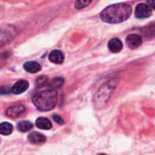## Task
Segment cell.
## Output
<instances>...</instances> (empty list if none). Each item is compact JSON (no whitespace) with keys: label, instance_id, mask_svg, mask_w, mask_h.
Returning a JSON list of instances; mask_svg holds the SVG:
<instances>
[{"label":"cell","instance_id":"obj_8","mask_svg":"<svg viewBox=\"0 0 155 155\" xmlns=\"http://www.w3.org/2000/svg\"><path fill=\"white\" fill-rule=\"evenodd\" d=\"M24 69L31 74H35L41 70V65L35 61H28L24 64Z\"/></svg>","mask_w":155,"mask_h":155},{"label":"cell","instance_id":"obj_11","mask_svg":"<svg viewBox=\"0 0 155 155\" xmlns=\"http://www.w3.org/2000/svg\"><path fill=\"white\" fill-rule=\"evenodd\" d=\"M35 124H36V126L42 130H49L52 128L51 122L47 118H45V117H40L38 119H36Z\"/></svg>","mask_w":155,"mask_h":155},{"label":"cell","instance_id":"obj_5","mask_svg":"<svg viewBox=\"0 0 155 155\" xmlns=\"http://www.w3.org/2000/svg\"><path fill=\"white\" fill-rule=\"evenodd\" d=\"M29 87V84L27 81L25 80H20L17 81L11 88V92L15 94H20L22 93H24L25 91L27 90V88Z\"/></svg>","mask_w":155,"mask_h":155},{"label":"cell","instance_id":"obj_14","mask_svg":"<svg viewBox=\"0 0 155 155\" xmlns=\"http://www.w3.org/2000/svg\"><path fill=\"white\" fill-rule=\"evenodd\" d=\"M91 4V1H84V0H79V1H76L74 3V6L77 8V9H82V8H84L86 7L87 5H89Z\"/></svg>","mask_w":155,"mask_h":155},{"label":"cell","instance_id":"obj_13","mask_svg":"<svg viewBox=\"0 0 155 155\" xmlns=\"http://www.w3.org/2000/svg\"><path fill=\"white\" fill-rule=\"evenodd\" d=\"M13 131V126L7 122L0 124V134L3 135H8L12 133Z\"/></svg>","mask_w":155,"mask_h":155},{"label":"cell","instance_id":"obj_16","mask_svg":"<svg viewBox=\"0 0 155 155\" xmlns=\"http://www.w3.org/2000/svg\"><path fill=\"white\" fill-rule=\"evenodd\" d=\"M10 92H11V90L8 87H6V86L0 88V94H9Z\"/></svg>","mask_w":155,"mask_h":155},{"label":"cell","instance_id":"obj_7","mask_svg":"<svg viewBox=\"0 0 155 155\" xmlns=\"http://www.w3.org/2000/svg\"><path fill=\"white\" fill-rule=\"evenodd\" d=\"M49 60L54 64H62L64 60V56L60 50H53L49 54Z\"/></svg>","mask_w":155,"mask_h":155},{"label":"cell","instance_id":"obj_1","mask_svg":"<svg viewBox=\"0 0 155 155\" xmlns=\"http://www.w3.org/2000/svg\"><path fill=\"white\" fill-rule=\"evenodd\" d=\"M132 14V6L126 3L109 5L100 15L101 19L108 24H119L127 20Z\"/></svg>","mask_w":155,"mask_h":155},{"label":"cell","instance_id":"obj_2","mask_svg":"<svg viewBox=\"0 0 155 155\" xmlns=\"http://www.w3.org/2000/svg\"><path fill=\"white\" fill-rule=\"evenodd\" d=\"M33 103L35 106L43 112L50 111L54 109L57 103L56 92L53 89L45 90L36 94L33 98Z\"/></svg>","mask_w":155,"mask_h":155},{"label":"cell","instance_id":"obj_6","mask_svg":"<svg viewBox=\"0 0 155 155\" xmlns=\"http://www.w3.org/2000/svg\"><path fill=\"white\" fill-rule=\"evenodd\" d=\"M126 44L130 48H137L142 45V36L136 34L130 35L126 38Z\"/></svg>","mask_w":155,"mask_h":155},{"label":"cell","instance_id":"obj_3","mask_svg":"<svg viewBox=\"0 0 155 155\" xmlns=\"http://www.w3.org/2000/svg\"><path fill=\"white\" fill-rule=\"evenodd\" d=\"M135 16L137 18H147L152 15V8L149 5L139 4L135 8Z\"/></svg>","mask_w":155,"mask_h":155},{"label":"cell","instance_id":"obj_4","mask_svg":"<svg viewBox=\"0 0 155 155\" xmlns=\"http://www.w3.org/2000/svg\"><path fill=\"white\" fill-rule=\"evenodd\" d=\"M25 111V107L22 104H16L13 105L11 107H8L5 111V114L9 117H17L21 114H23Z\"/></svg>","mask_w":155,"mask_h":155},{"label":"cell","instance_id":"obj_15","mask_svg":"<svg viewBox=\"0 0 155 155\" xmlns=\"http://www.w3.org/2000/svg\"><path fill=\"white\" fill-rule=\"evenodd\" d=\"M53 118H54V121L56 122V123L59 124H64V121L63 120V118H62L61 116L57 115V114H54V115L53 116Z\"/></svg>","mask_w":155,"mask_h":155},{"label":"cell","instance_id":"obj_17","mask_svg":"<svg viewBox=\"0 0 155 155\" xmlns=\"http://www.w3.org/2000/svg\"><path fill=\"white\" fill-rule=\"evenodd\" d=\"M98 155H107V154H104V153H101V154H98Z\"/></svg>","mask_w":155,"mask_h":155},{"label":"cell","instance_id":"obj_12","mask_svg":"<svg viewBox=\"0 0 155 155\" xmlns=\"http://www.w3.org/2000/svg\"><path fill=\"white\" fill-rule=\"evenodd\" d=\"M32 128H33V124L27 121H22L17 124V129L22 133H26L32 130Z\"/></svg>","mask_w":155,"mask_h":155},{"label":"cell","instance_id":"obj_10","mask_svg":"<svg viewBox=\"0 0 155 155\" xmlns=\"http://www.w3.org/2000/svg\"><path fill=\"white\" fill-rule=\"evenodd\" d=\"M28 141L35 144H40L46 141V137L39 133H32L28 135Z\"/></svg>","mask_w":155,"mask_h":155},{"label":"cell","instance_id":"obj_9","mask_svg":"<svg viewBox=\"0 0 155 155\" xmlns=\"http://www.w3.org/2000/svg\"><path fill=\"white\" fill-rule=\"evenodd\" d=\"M108 48L113 53H119L123 49V44L120 39L113 38L108 43Z\"/></svg>","mask_w":155,"mask_h":155}]
</instances>
